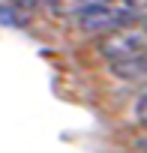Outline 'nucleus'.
<instances>
[{
    "label": "nucleus",
    "mask_w": 147,
    "mask_h": 153,
    "mask_svg": "<svg viewBox=\"0 0 147 153\" xmlns=\"http://www.w3.org/2000/svg\"><path fill=\"white\" fill-rule=\"evenodd\" d=\"M93 0H48V6L45 9H51L54 15H63V18H75L84 6H90Z\"/></svg>",
    "instance_id": "20e7f679"
},
{
    "label": "nucleus",
    "mask_w": 147,
    "mask_h": 153,
    "mask_svg": "<svg viewBox=\"0 0 147 153\" xmlns=\"http://www.w3.org/2000/svg\"><path fill=\"white\" fill-rule=\"evenodd\" d=\"M144 48H147V21H144V15H138V18H132V21H126V24L102 33L99 42H96V51L108 63L132 57V54H138Z\"/></svg>",
    "instance_id": "f03ea898"
},
{
    "label": "nucleus",
    "mask_w": 147,
    "mask_h": 153,
    "mask_svg": "<svg viewBox=\"0 0 147 153\" xmlns=\"http://www.w3.org/2000/svg\"><path fill=\"white\" fill-rule=\"evenodd\" d=\"M111 75L120 78V81H147V48L132 54V57L114 60L111 63Z\"/></svg>",
    "instance_id": "7ed1b4c3"
},
{
    "label": "nucleus",
    "mask_w": 147,
    "mask_h": 153,
    "mask_svg": "<svg viewBox=\"0 0 147 153\" xmlns=\"http://www.w3.org/2000/svg\"><path fill=\"white\" fill-rule=\"evenodd\" d=\"M135 117H138V123H144L147 126V90L138 96V102H135Z\"/></svg>",
    "instance_id": "39448f33"
},
{
    "label": "nucleus",
    "mask_w": 147,
    "mask_h": 153,
    "mask_svg": "<svg viewBox=\"0 0 147 153\" xmlns=\"http://www.w3.org/2000/svg\"><path fill=\"white\" fill-rule=\"evenodd\" d=\"M144 21H147V12H144Z\"/></svg>",
    "instance_id": "423d86ee"
},
{
    "label": "nucleus",
    "mask_w": 147,
    "mask_h": 153,
    "mask_svg": "<svg viewBox=\"0 0 147 153\" xmlns=\"http://www.w3.org/2000/svg\"><path fill=\"white\" fill-rule=\"evenodd\" d=\"M144 12H147V0H93L90 6H84L75 15V24L84 33L102 36V33L138 18Z\"/></svg>",
    "instance_id": "f257e3e1"
}]
</instances>
